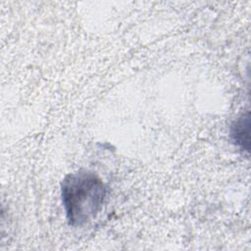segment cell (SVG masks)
<instances>
[{
	"instance_id": "cell-1",
	"label": "cell",
	"mask_w": 251,
	"mask_h": 251,
	"mask_svg": "<svg viewBox=\"0 0 251 251\" xmlns=\"http://www.w3.org/2000/svg\"><path fill=\"white\" fill-rule=\"evenodd\" d=\"M106 186L93 172L67 175L61 184L62 202L69 225L82 226L96 217L106 197Z\"/></svg>"
},
{
	"instance_id": "cell-2",
	"label": "cell",
	"mask_w": 251,
	"mask_h": 251,
	"mask_svg": "<svg viewBox=\"0 0 251 251\" xmlns=\"http://www.w3.org/2000/svg\"><path fill=\"white\" fill-rule=\"evenodd\" d=\"M250 116L247 111L241 114L230 126V138L234 145L247 153L250 150Z\"/></svg>"
}]
</instances>
